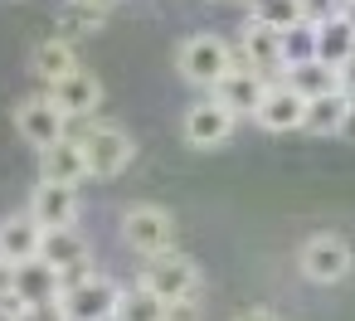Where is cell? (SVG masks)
Wrapping results in <instances>:
<instances>
[{"label": "cell", "instance_id": "6da1fadb", "mask_svg": "<svg viewBox=\"0 0 355 321\" xmlns=\"http://www.w3.org/2000/svg\"><path fill=\"white\" fill-rule=\"evenodd\" d=\"M73 137H78V146H83V156H88V175H93V180H117V175L137 161V141H132V132L117 127V122L93 117V122H83V132H73Z\"/></svg>", "mask_w": 355, "mask_h": 321}, {"label": "cell", "instance_id": "7a4b0ae2", "mask_svg": "<svg viewBox=\"0 0 355 321\" xmlns=\"http://www.w3.org/2000/svg\"><path fill=\"white\" fill-rule=\"evenodd\" d=\"M229 69H234V44L209 35V30L180 40V49H175V73L185 83H195V88H214Z\"/></svg>", "mask_w": 355, "mask_h": 321}, {"label": "cell", "instance_id": "3957f363", "mask_svg": "<svg viewBox=\"0 0 355 321\" xmlns=\"http://www.w3.org/2000/svg\"><path fill=\"white\" fill-rule=\"evenodd\" d=\"M137 287H146L156 302H166V306H175V302H195V292H200V263L190 258V253H161V258H146V268H141V277H137Z\"/></svg>", "mask_w": 355, "mask_h": 321}, {"label": "cell", "instance_id": "277c9868", "mask_svg": "<svg viewBox=\"0 0 355 321\" xmlns=\"http://www.w3.org/2000/svg\"><path fill=\"white\" fill-rule=\"evenodd\" d=\"M175 214L166 205H127L122 209V238L127 248H137L141 258H161V253H175Z\"/></svg>", "mask_w": 355, "mask_h": 321}, {"label": "cell", "instance_id": "5b68a950", "mask_svg": "<svg viewBox=\"0 0 355 321\" xmlns=\"http://www.w3.org/2000/svg\"><path fill=\"white\" fill-rule=\"evenodd\" d=\"M297 272L311 287H336V282H345L355 272V248L340 234H311L297 248Z\"/></svg>", "mask_w": 355, "mask_h": 321}, {"label": "cell", "instance_id": "8992f818", "mask_svg": "<svg viewBox=\"0 0 355 321\" xmlns=\"http://www.w3.org/2000/svg\"><path fill=\"white\" fill-rule=\"evenodd\" d=\"M117 302H122V282L107 277V272H88V277H78L59 292L64 321H112Z\"/></svg>", "mask_w": 355, "mask_h": 321}, {"label": "cell", "instance_id": "52a82bcc", "mask_svg": "<svg viewBox=\"0 0 355 321\" xmlns=\"http://www.w3.org/2000/svg\"><path fill=\"white\" fill-rule=\"evenodd\" d=\"M234 69L258 73L263 83H282L287 78V59H282V35L263 30V25H243L239 44H234Z\"/></svg>", "mask_w": 355, "mask_h": 321}, {"label": "cell", "instance_id": "ba28073f", "mask_svg": "<svg viewBox=\"0 0 355 321\" xmlns=\"http://www.w3.org/2000/svg\"><path fill=\"white\" fill-rule=\"evenodd\" d=\"M44 98L64 112V122H93V117H98V107H103V78H98L88 64H78L69 78L49 83V93H44Z\"/></svg>", "mask_w": 355, "mask_h": 321}, {"label": "cell", "instance_id": "9c48e42d", "mask_svg": "<svg viewBox=\"0 0 355 321\" xmlns=\"http://www.w3.org/2000/svg\"><path fill=\"white\" fill-rule=\"evenodd\" d=\"M15 132L25 137V146L49 151L54 141L69 137V122H64V112H59L44 93H35V98H20V103H15Z\"/></svg>", "mask_w": 355, "mask_h": 321}, {"label": "cell", "instance_id": "30bf717a", "mask_svg": "<svg viewBox=\"0 0 355 321\" xmlns=\"http://www.w3.org/2000/svg\"><path fill=\"white\" fill-rule=\"evenodd\" d=\"M40 258L64 277V287L93 272V243H88L78 229H49L44 243H40Z\"/></svg>", "mask_w": 355, "mask_h": 321}, {"label": "cell", "instance_id": "8fae6325", "mask_svg": "<svg viewBox=\"0 0 355 321\" xmlns=\"http://www.w3.org/2000/svg\"><path fill=\"white\" fill-rule=\"evenodd\" d=\"M25 214H30L44 234H49V229H78L83 200H78V190H69V185H49V180H40V185L30 190Z\"/></svg>", "mask_w": 355, "mask_h": 321}, {"label": "cell", "instance_id": "7c38bea8", "mask_svg": "<svg viewBox=\"0 0 355 321\" xmlns=\"http://www.w3.org/2000/svg\"><path fill=\"white\" fill-rule=\"evenodd\" d=\"M234 127H239V117L224 112L214 98H205V103H190V107H185L180 137H185L195 151H214V146H224V141L234 137Z\"/></svg>", "mask_w": 355, "mask_h": 321}, {"label": "cell", "instance_id": "4fadbf2b", "mask_svg": "<svg viewBox=\"0 0 355 321\" xmlns=\"http://www.w3.org/2000/svg\"><path fill=\"white\" fill-rule=\"evenodd\" d=\"M40 180L69 185V190H78V185L88 180V156H83V146H78L73 132H69L64 141H54L49 151H40Z\"/></svg>", "mask_w": 355, "mask_h": 321}, {"label": "cell", "instance_id": "5bb4252c", "mask_svg": "<svg viewBox=\"0 0 355 321\" xmlns=\"http://www.w3.org/2000/svg\"><path fill=\"white\" fill-rule=\"evenodd\" d=\"M263 93H268V83H263L258 73H248V69H229V73L209 88V98H214L224 112H234V117H253L258 103H263Z\"/></svg>", "mask_w": 355, "mask_h": 321}, {"label": "cell", "instance_id": "9a60e30c", "mask_svg": "<svg viewBox=\"0 0 355 321\" xmlns=\"http://www.w3.org/2000/svg\"><path fill=\"white\" fill-rule=\"evenodd\" d=\"M40 243H44V229L25 209L0 219V263H6V268H20V263L40 258Z\"/></svg>", "mask_w": 355, "mask_h": 321}, {"label": "cell", "instance_id": "2e32d148", "mask_svg": "<svg viewBox=\"0 0 355 321\" xmlns=\"http://www.w3.org/2000/svg\"><path fill=\"white\" fill-rule=\"evenodd\" d=\"M302 112H306V103H302L287 83H268V93H263L253 122H258L263 132H302Z\"/></svg>", "mask_w": 355, "mask_h": 321}, {"label": "cell", "instance_id": "e0dca14e", "mask_svg": "<svg viewBox=\"0 0 355 321\" xmlns=\"http://www.w3.org/2000/svg\"><path fill=\"white\" fill-rule=\"evenodd\" d=\"M10 282H15L20 306H35V302H59V292H64V277H59L44 258H30V263H20V268H10Z\"/></svg>", "mask_w": 355, "mask_h": 321}, {"label": "cell", "instance_id": "ac0fdd59", "mask_svg": "<svg viewBox=\"0 0 355 321\" xmlns=\"http://www.w3.org/2000/svg\"><path fill=\"white\" fill-rule=\"evenodd\" d=\"M78 69V49L69 44V40H59V35H49V40H40L35 49H30V73L40 78V83H59V78H69Z\"/></svg>", "mask_w": 355, "mask_h": 321}, {"label": "cell", "instance_id": "d6986e66", "mask_svg": "<svg viewBox=\"0 0 355 321\" xmlns=\"http://www.w3.org/2000/svg\"><path fill=\"white\" fill-rule=\"evenodd\" d=\"M316 59L326 69H336V73L355 59V30L345 25V15H331V20L316 25Z\"/></svg>", "mask_w": 355, "mask_h": 321}, {"label": "cell", "instance_id": "ffe728a7", "mask_svg": "<svg viewBox=\"0 0 355 321\" xmlns=\"http://www.w3.org/2000/svg\"><path fill=\"white\" fill-rule=\"evenodd\" d=\"M107 25V10L103 6H93V0H64L59 6V15H54V30H59V40H83V35H98Z\"/></svg>", "mask_w": 355, "mask_h": 321}, {"label": "cell", "instance_id": "44dd1931", "mask_svg": "<svg viewBox=\"0 0 355 321\" xmlns=\"http://www.w3.org/2000/svg\"><path fill=\"white\" fill-rule=\"evenodd\" d=\"M302 103H316V98H326V93H340L336 88V69H326L321 59H306V64H292L287 69V78H282Z\"/></svg>", "mask_w": 355, "mask_h": 321}, {"label": "cell", "instance_id": "7402d4cb", "mask_svg": "<svg viewBox=\"0 0 355 321\" xmlns=\"http://www.w3.org/2000/svg\"><path fill=\"white\" fill-rule=\"evenodd\" d=\"M345 117H350V103H345L340 93H326V98L306 103V112H302V132H311V137H340Z\"/></svg>", "mask_w": 355, "mask_h": 321}, {"label": "cell", "instance_id": "603a6c76", "mask_svg": "<svg viewBox=\"0 0 355 321\" xmlns=\"http://www.w3.org/2000/svg\"><path fill=\"white\" fill-rule=\"evenodd\" d=\"M248 25L287 35L292 25H302V6H297V0H248Z\"/></svg>", "mask_w": 355, "mask_h": 321}, {"label": "cell", "instance_id": "cb8c5ba5", "mask_svg": "<svg viewBox=\"0 0 355 321\" xmlns=\"http://www.w3.org/2000/svg\"><path fill=\"white\" fill-rule=\"evenodd\" d=\"M112 321H166V302H156L146 287H122V302H117Z\"/></svg>", "mask_w": 355, "mask_h": 321}, {"label": "cell", "instance_id": "d4e9b609", "mask_svg": "<svg viewBox=\"0 0 355 321\" xmlns=\"http://www.w3.org/2000/svg\"><path fill=\"white\" fill-rule=\"evenodd\" d=\"M282 59H287V69L292 64H306V59H316V25H292L287 35H282Z\"/></svg>", "mask_w": 355, "mask_h": 321}, {"label": "cell", "instance_id": "484cf974", "mask_svg": "<svg viewBox=\"0 0 355 321\" xmlns=\"http://www.w3.org/2000/svg\"><path fill=\"white\" fill-rule=\"evenodd\" d=\"M297 6H302V20L306 25H321V20L340 15V0H297Z\"/></svg>", "mask_w": 355, "mask_h": 321}, {"label": "cell", "instance_id": "4316f807", "mask_svg": "<svg viewBox=\"0 0 355 321\" xmlns=\"http://www.w3.org/2000/svg\"><path fill=\"white\" fill-rule=\"evenodd\" d=\"M10 321H64V306L59 302H35V306H20Z\"/></svg>", "mask_w": 355, "mask_h": 321}, {"label": "cell", "instance_id": "83f0119b", "mask_svg": "<svg viewBox=\"0 0 355 321\" xmlns=\"http://www.w3.org/2000/svg\"><path fill=\"white\" fill-rule=\"evenodd\" d=\"M336 88H340V98H345V103L355 107V59H350V64H345V69L336 73Z\"/></svg>", "mask_w": 355, "mask_h": 321}, {"label": "cell", "instance_id": "f1b7e54d", "mask_svg": "<svg viewBox=\"0 0 355 321\" xmlns=\"http://www.w3.org/2000/svg\"><path fill=\"white\" fill-rule=\"evenodd\" d=\"M229 321H282V316H277L272 306H239Z\"/></svg>", "mask_w": 355, "mask_h": 321}, {"label": "cell", "instance_id": "f546056e", "mask_svg": "<svg viewBox=\"0 0 355 321\" xmlns=\"http://www.w3.org/2000/svg\"><path fill=\"white\" fill-rule=\"evenodd\" d=\"M166 321H200V306L195 302H175V306H166Z\"/></svg>", "mask_w": 355, "mask_h": 321}, {"label": "cell", "instance_id": "4dcf8cb0", "mask_svg": "<svg viewBox=\"0 0 355 321\" xmlns=\"http://www.w3.org/2000/svg\"><path fill=\"white\" fill-rule=\"evenodd\" d=\"M340 15H345V25L355 30V0H345V6H340Z\"/></svg>", "mask_w": 355, "mask_h": 321}, {"label": "cell", "instance_id": "1f68e13d", "mask_svg": "<svg viewBox=\"0 0 355 321\" xmlns=\"http://www.w3.org/2000/svg\"><path fill=\"white\" fill-rule=\"evenodd\" d=\"M340 137H355V107H350V117H345V127H340Z\"/></svg>", "mask_w": 355, "mask_h": 321}, {"label": "cell", "instance_id": "d6a6232c", "mask_svg": "<svg viewBox=\"0 0 355 321\" xmlns=\"http://www.w3.org/2000/svg\"><path fill=\"white\" fill-rule=\"evenodd\" d=\"M93 6H103V10H112V6H122V0H93Z\"/></svg>", "mask_w": 355, "mask_h": 321}, {"label": "cell", "instance_id": "836d02e7", "mask_svg": "<svg viewBox=\"0 0 355 321\" xmlns=\"http://www.w3.org/2000/svg\"><path fill=\"white\" fill-rule=\"evenodd\" d=\"M340 6H345V0H340Z\"/></svg>", "mask_w": 355, "mask_h": 321}]
</instances>
